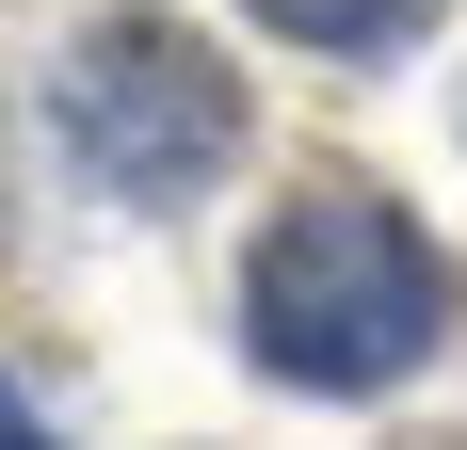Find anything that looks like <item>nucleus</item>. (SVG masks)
<instances>
[{
	"label": "nucleus",
	"instance_id": "obj_4",
	"mask_svg": "<svg viewBox=\"0 0 467 450\" xmlns=\"http://www.w3.org/2000/svg\"><path fill=\"white\" fill-rule=\"evenodd\" d=\"M0 450H48V435H33V418H16V403H0Z\"/></svg>",
	"mask_w": 467,
	"mask_h": 450
},
{
	"label": "nucleus",
	"instance_id": "obj_2",
	"mask_svg": "<svg viewBox=\"0 0 467 450\" xmlns=\"http://www.w3.org/2000/svg\"><path fill=\"white\" fill-rule=\"evenodd\" d=\"M65 145H81L97 193H130V210H178L242 161V81L226 48L178 33V16H97L65 48Z\"/></svg>",
	"mask_w": 467,
	"mask_h": 450
},
{
	"label": "nucleus",
	"instance_id": "obj_3",
	"mask_svg": "<svg viewBox=\"0 0 467 450\" xmlns=\"http://www.w3.org/2000/svg\"><path fill=\"white\" fill-rule=\"evenodd\" d=\"M258 16H275L290 48H338V65H371V48H403L435 16V0H258Z\"/></svg>",
	"mask_w": 467,
	"mask_h": 450
},
{
	"label": "nucleus",
	"instance_id": "obj_1",
	"mask_svg": "<svg viewBox=\"0 0 467 450\" xmlns=\"http://www.w3.org/2000/svg\"><path fill=\"white\" fill-rule=\"evenodd\" d=\"M242 338L275 386H323V403H371L451 338V258L387 210L371 178H306L258 225V273H242Z\"/></svg>",
	"mask_w": 467,
	"mask_h": 450
}]
</instances>
